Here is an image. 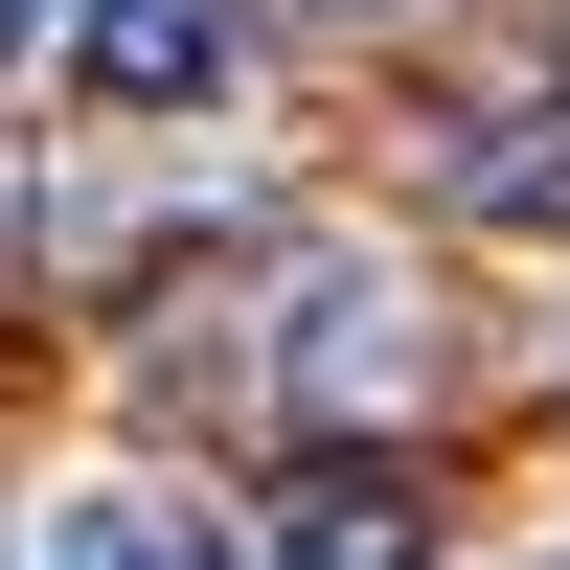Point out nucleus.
I'll list each match as a JSON object with an SVG mask.
<instances>
[{"mask_svg":"<svg viewBox=\"0 0 570 570\" xmlns=\"http://www.w3.org/2000/svg\"><path fill=\"white\" fill-rule=\"evenodd\" d=\"M252 389H274V411H320V434L411 411V389H434V297H411V252H365V228L274 252V297H252Z\"/></svg>","mask_w":570,"mask_h":570,"instance_id":"1","label":"nucleus"},{"mask_svg":"<svg viewBox=\"0 0 570 570\" xmlns=\"http://www.w3.org/2000/svg\"><path fill=\"white\" fill-rule=\"evenodd\" d=\"M69 91L137 115V137L228 115V91H252V0H91V23H69Z\"/></svg>","mask_w":570,"mask_h":570,"instance_id":"2","label":"nucleus"},{"mask_svg":"<svg viewBox=\"0 0 570 570\" xmlns=\"http://www.w3.org/2000/svg\"><path fill=\"white\" fill-rule=\"evenodd\" d=\"M46 570H274L252 502H183V480H69L46 502Z\"/></svg>","mask_w":570,"mask_h":570,"instance_id":"3","label":"nucleus"},{"mask_svg":"<svg viewBox=\"0 0 570 570\" xmlns=\"http://www.w3.org/2000/svg\"><path fill=\"white\" fill-rule=\"evenodd\" d=\"M252 525H274V570H434V525H411L389 456H320V480H274Z\"/></svg>","mask_w":570,"mask_h":570,"instance_id":"4","label":"nucleus"},{"mask_svg":"<svg viewBox=\"0 0 570 570\" xmlns=\"http://www.w3.org/2000/svg\"><path fill=\"white\" fill-rule=\"evenodd\" d=\"M69 23H91V0H0V91H23V69H69Z\"/></svg>","mask_w":570,"mask_h":570,"instance_id":"5","label":"nucleus"},{"mask_svg":"<svg viewBox=\"0 0 570 570\" xmlns=\"http://www.w3.org/2000/svg\"><path fill=\"white\" fill-rule=\"evenodd\" d=\"M525 570H570V525H548V548H525Z\"/></svg>","mask_w":570,"mask_h":570,"instance_id":"6","label":"nucleus"},{"mask_svg":"<svg viewBox=\"0 0 570 570\" xmlns=\"http://www.w3.org/2000/svg\"><path fill=\"white\" fill-rule=\"evenodd\" d=\"M343 23H389V0H343Z\"/></svg>","mask_w":570,"mask_h":570,"instance_id":"7","label":"nucleus"},{"mask_svg":"<svg viewBox=\"0 0 570 570\" xmlns=\"http://www.w3.org/2000/svg\"><path fill=\"white\" fill-rule=\"evenodd\" d=\"M0 570H23V525H0Z\"/></svg>","mask_w":570,"mask_h":570,"instance_id":"8","label":"nucleus"}]
</instances>
